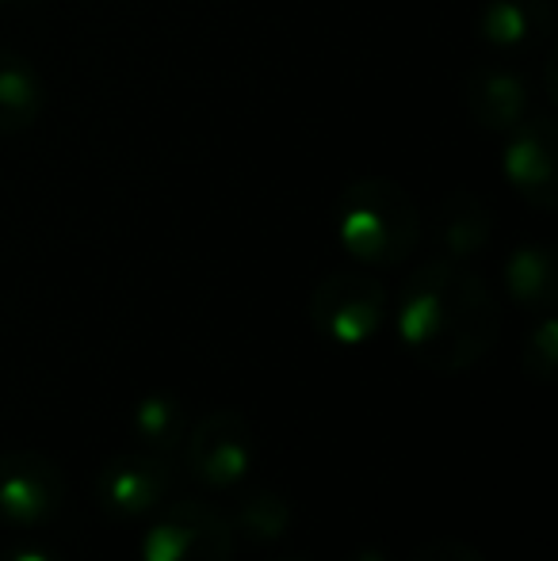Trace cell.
Returning <instances> with one entry per match:
<instances>
[{"mask_svg": "<svg viewBox=\"0 0 558 561\" xmlns=\"http://www.w3.org/2000/svg\"><path fill=\"white\" fill-rule=\"evenodd\" d=\"M501 310L482 275L459 260H429L413 267L398 302V336L421 367L463 375L498 344Z\"/></svg>", "mask_w": 558, "mask_h": 561, "instance_id": "1", "label": "cell"}, {"mask_svg": "<svg viewBox=\"0 0 558 561\" xmlns=\"http://www.w3.org/2000/svg\"><path fill=\"white\" fill-rule=\"evenodd\" d=\"M337 237L360 264L395 267L421 241V210L402 184L383 176L352 180L337 199Z\"/></svg>", "mask_w": 558, "mask_h": 561, "instance_id": "2", "label": "cell"}, {"mask_svg": "<svg viewBox=\"0 0 558 561\" xmlns=\"http://www.w3.org/2000/svg\"><path fill=\"white\" fill-rule=\"evenodd\" d=\"M238 535L230 516L207 501H176L153 516L141 535V561H234Z\"/></svg>", "mask_w": 558, "mask_h": 561, "instance_id": "3", "label": "cell"}, {"mask_svg": "<svg viewBox=\"0 0 558 561\" xmlns=\"http://www.w3.org/2000/svg\"><path fill=\"white\" fill-rule=\"evenodd\" d=\"M310 321L333 344H367L387 321V287L364 272H333L314 287Z\"/></svg>", "mask_w": 558, "mask_h": 561, "instance_id": "4", "label": "cell"}, {"mask_svg": "<svg viewBox=\"0 0 558 561\" xmlns=\"http://www.w3.org/2000/svg\"><path fill=\"white\" fill-rule=\"evenodd\" d=\"M184 458L200 485L207 489L241 485L257 462L253 424L238 409H215V413L200 416L184 432Z\"/></svg>", "mask_w": 558, "mask_h": 561, "instance_id": "5", "label": "cell"}, {"mask_svg": "<svg viewBox=\"0 0 558 561\" xmlns=\"http://www.w3.org/2000/svg\"><path fill=\"white\" fill-rule=\"evenodd\" d=\"M66 473L38 450H0V524L43 527L66 508Z\"/></svg>", "mask_w": 558, "mask_h": 561, "instance_id": "6", "label": "cell"}, {"mask_svg": "<svg viewBox=\"0 0 558 561\" xmlns=\"http://www.w3.org/2000/svg\"><path fill=\"white\" fill-rule=\"evenodd\" d=\"M172 489V466L169 455H157L146 447H130L112 455L100 466L96 496L100 508L112 519H138L149 516L164 504Z\"/></svg>", "mask_w": 558, "mask_h": 561, "instance_id": "7", "label": "cell"}, {"mask_svg": "<svg viewBox=\"0 0 558 561\" xmlns=\"http://www.w3.org/2000/svg\"><path fill=\"white\" fill-rule=\"evenodd\" d=\"M501 172L509 187L524 203L539 210H555L558 203V172H555V118L551 115H524L509 130Z\"/></svg>", "mask_w": 558, "mask_h": 561, "instance_id": "8", "label": "cell"}, {"mask_svg": "<svg viewBox=\"0 0 558 561\" xmlns=\"http://www.w3.org/2000/svg\"><path fill=\"white\" fill-rule=\"evenodd\" d=\"M463 104L486 134H509L528 115V84L509 66H475L463 81Z\"/></svg>", "mask_w": 558, "mask_h": 561, "instance_id": "9", "label": "cell"}, {"mask_svg": "<svg viewBox=\"0 0 558 561\" xmlns=\"http://www.w3.org/2000/svg\"><path fill=\"white\" fill-rule=\"evenodd\" d=\"M551 31V0H486L478 12V38L493 50H532Z\"/></svg>", "mask_w": 558, "mask_h": 561, "instance_id": "10", "label": "cell"}, {"mask_svg": "<svg viewBox=\"0 0 558 561\" xmlns=\"http://www.w3.org/2000/svg\"><path fill=\"white\" fill-rule=\"evenodd\" d=\"M493 215L475 192L455 187L440 199L436 210V241L447 260H470L490 244Z\"/></svg>", "mask_w": 558, "mask_h": 561, "instance_id": "11", "label": "cell"}, {"mask_svg": "<svg viewBox=\"0 0 558 561\" xmlns=\"http://www.w3.org/2000/svg\"><path fill=\"white\" fill-rule=\"evenodd\" d=\"M46 107V84L27 58L0 50V134H23Z\"/></svg>", "mask_w": 558, "mask_h": 561, "instance_id": "12", "label": "cell"}, {"mask_svg": "<svg viewBox=\"0 0 558 561\" xmlns=\"http://www.w3.org/2000/svg\"><path fill=\"white\" fill-rule=\"evenodd\" d=\"M505 290L532 313H551L558 298V272L547 244H521L505 260Z\"/></svg>", "mask_w": 558, "mask_h": 561, "instance_id": "13", "label": "cell"}, {"mask_svg": "<svg viewBox=\"0 0 558 561\" xmlns=\"http://www.w3.org/2000/svg\"><path fill=\"white\" fill-rule=\"evenodd\" d=\"M130 424H135L138 447L157 450V455H169L172 447H180L187 432V416L172 393H146L135 405Z\"/></svg>", "mask_w": 558, "mask_h": 561, "instance_id": "14", "label": "cell"}, {"mask_svg": "<svg viewBox=\"0 0 558 561\" xmlns=\"http://www.w3.org/2000/svg\"><path fill=\"white\" fill-rule=\"evenodd\" d=\"M234 535L257 542V547H272L287 535L291 527V504L287 496L272 493V489H257L238 504V516L230 519Z\"/></svg>", "mask_w": 558, "mask_h": 561, "instance_id": "15", "label": "cell"}, {"mask_svg": "<svg viewBox=\"0 0 558 561\" xmlns=\"http://www.w3.org/2000/svg\"><path fill=\"white\" fill-rule=\"evenodd\" d=\"M555 367H558V321L551 313L536 321V329L524 340V370L536 378L539 386H547L555 378Z\"/></svg>", "mask_w": 558, "mask_h": 561, "instance_id": "16", "label": "cell"}, {"mask_svg": "<svg viewBox=\"0 0 558 561\" xmlns=\"http://www.w3.org/2000/svg\"><path fill=\"white\" fill-rule=\"evenodd\" d=\"M410 561H486V558L463 539H429L413 550Z\"/></svg>", "mask_w": 558, "mask_h": 561, "instance_id": "17", "label": "cell"}, {"mask_svg": "<svg viewBox=\"0 0 558 561\" xmlns=\"http://www.w3.org/2000/svg\"><path fill=\"white\" fill-rule=\"evenodd\" d=\"M0 561H58V554H50L46 547H12Z\"/></svg>", "mask_w": 558, "mask_h": 561, "instance_id": "18", "label": "cell"}, {"mask_svg": "<svg viewBox=\"0 0 558 561\" xmlns=\"http://www.w3.org/2000/svg\"><path fill=\"white\" fill-rule=\"evenodd\" d=\"M349 561H390V558L375 547H364V550H356V554H349Z\"/></svg>", "mask_w": 558, "mask_h": 561, "instance_id": "19", "label": "cell"}, {"mask_svg": "<svg viewBox=\"0 0 558 561\" xmlns=\"http://www.w3.org/2000/svg\"><path fill=\"white\" fill-rule=\"evenodd\" d=\"M283 561H310V558H283Z\"/></svg>", "mask_w": 558, "mask_h": 561, "instance_id": "20", "label": "cell"}, {"mask_svg": "<svg viewBox=\"0 0 558 561\" xmlns=\"http://www.w3.org/2000/svg\"><path fill=\"white\" fill-rule=\"evenodd\" d=\"M0 4H4V0H0Z\"/></svg>", "mask_w": 558, "mask_h": 561, "instance_id": "21", "label": "cell"}]
</instances>
